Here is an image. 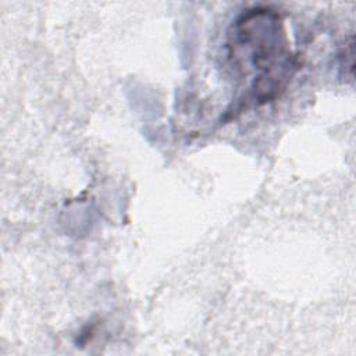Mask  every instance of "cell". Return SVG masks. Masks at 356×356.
I'll return each instance as SVG.
<instances>
[{
  "label": "cell",
  "instance_id": "cell-1",
  "mask_svg": "<svg viewBox=\"0 0 356 356\" xmlns=\"http://www.w3.org/2000/svg\"><path fill=\"white\" fill-rule=\"evenodd\" d=\"M235 47L245 50L257 75L252 83L254 102L273 100L285 89L298 70L278 14L267 8H254L242 14L234 26Z\"/></svg>",
  "mask_w": 356,
  "mask_h": 356
}]
</instances>
